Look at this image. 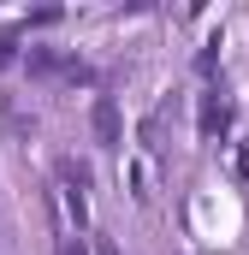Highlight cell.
Instances as JSON below:
<instances>
[{"mask_svg": "<svg viewBox=\"0 0 249 255\" xmlns=\"http://www.w3.org/2000/svg\"><path fill=\"white\" fill-rule=\"evenodd\" d=\"M95 136H101V148H119V107H113V95L95 101Z\"/></svg>", "mask_w": 249, "mask_h": 255, "instance_id": "obj_1", "label": "cell"}, {"mask_svg": "<svg viewBox=\"0 0 249 255\" xmlns=\"http://www.w3.org/2000/svg\"><path fill=\"white\" fill-rule=\"evenodd\" d=\"M214 130H226V101H220V89H202V136H214Z\"/></svg>", "mask_w": 249, "mask_h": 255, "instance_id": "obj_2", "label": "cell"}, {"mask_svg": "<svg viewBox=\"0 0 249 255\" xmlns=\"http://www.w3.org/2000/svg\"><path fill=\"white\" fill-rule=\"evenodd\" d=\"M18 60V42H12V36H0V65H12Z\"/></svg>", "mask_w": 249, "mask_h": 255, "instance_id": "obj_3", "label": "cell"}, {"mask_svg": "<svg viewBox=\"0 0 249 255\" xmlns=\"http://www.w3.org/2000/svg\"><path fill=\"white\" fill-rule=\"evenodd\" d=\"M238 172L249 178V136H244V154H238Z\"/></svg>", "mask_w": 249, "mask_h": 255, "instance_id": "obj_4", "label": "cell"}]
</instances>
